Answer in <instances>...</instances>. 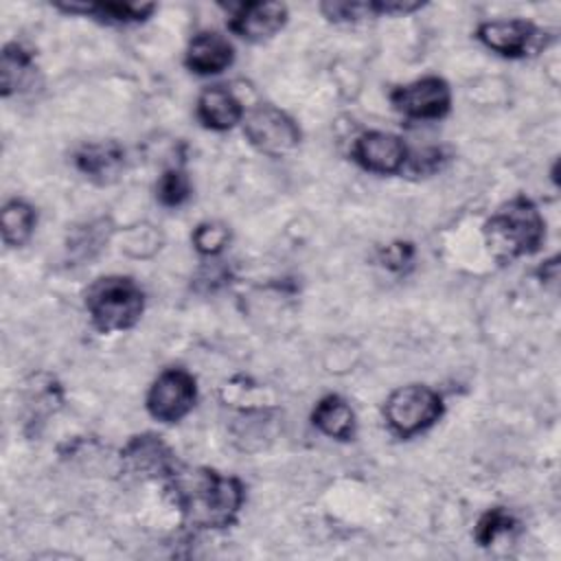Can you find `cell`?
Listing matches in <instances>:
<instances>
[{
    "label": "cell",
    "mask_w": 561,
    "mask_h": 561,
    "mask_svg": "<svg viewBox=\"0 0 561 561\" xmlns=\"http://www.w3.org/2000/svg\"><path fill=\"white\" fill-rule=\"evenodd\" d=\"M234 61V48L228 37L215 31H202L191 37L184 64L195 75H219Z\"/></svg>",
    "instance_id": "13"
},
{
    "label": "cell",
    "mask_w": 561,
    "mask_h": 561,
    "mask_svg": "<svg viewBox=\"0 0 561 561\" xmlns=\"http://www.w3.org/2000/svg\"><path fill=\"white\" fill-rule=\"evenodd\" d=\"M408 156L410 151L401 136L390 131H379V129L359 134L351 147V158L364 171L379 173V175L401 173L405 169Z\"/></svg>",
    "instance_id": "10"
},
{
    "label": "cell",
    "mask_w": 561,
    "mask_h": 561,
    "mask_svg": "<svg viewBox=\"0 0 561 561\" xmlns=\"http://www.w3.org/2000/svg\"><path fill=\"white\" fill-rule=\"evenodd\" d=\"M191 197V180L182 169H167L156 182V199L167 208H178Z\"/></svg>",
    "instance_id": "20"
},
{
    "label": "cell",
    "mask_w": 561,
    "mask_h": 561,
    "mask_svg": "<svg viewBox=\"0 0 561 561\" xmlns=\"http://www.w3.org/2000/svg\"><path fill=\"white\" fill-rule=\"evenodd\" d=\"M164 489L184 522L202 530L230 528L245 502L243 482L210 467L180 465L164 480Z\"/></svg>",
    "instance_id": "1"
},
{
    "label": "cell",
    "mask_w": 561,
    "mask_h": 561,
    "mask_svg": "<svg viewBox=\"0 0 561 561\" xmlns=\"http://www.w3.org/2000/svg\"><path fill=\"white\" fill-rule=\"evenodd\" d=\"M197 401V381L184 368L162 370L149 386L145 405L151 419L173 425L180 423Z\"/></svg>",
    "instance_id": "6"
},
{
    "label": "cell",
    "mask_w": 561,
    "mask_h": 561,
    "mask_svg": "<svg viewBox=\"0 0 561 561\" xmlns=\"http://www.w3.org/2000/svg\"><path fill=\"white\" fill-rule=\"evenodd\" d=\"M515 517L502 508V506H495V508H489L486 513L480 515L478 524H476V541L480 546H491L500 535L504 533H511L515 528Z\"/></svg>",
    "instance_id": "21"
},
{
    "label": "cell",
    "mask_w": 561,
    "mask_h": 561,
    "mask_svg": "<svg viewBox=\"0 0 561 561\" xmlns=\"http://www.w3.org/2000/svg\"><path fill=\"white\" fill-rule=\"evenodd\" d=\"M197 118L206 129L226 131L243 121L241 101L224 85H210L197 96Z\"/></svg>",
    "instance_id": "14"
},
{
    "label": "cell",
    "mask_w": 561,
    "mask_h": 561,
    "mask_svg": "<svg viewBox=\"0 0 561 561\" xmlns=\"http://www.w3.org/2000/svg\"><path fill=\"white\" fill-rule=\"evenodd\" d=\"M77 171L94 184H112L125 169V149L116 140L85 142L72 158Z\"/></svg>",
    "instance_id": "12"
},
{
    "label": "cell",
    "mask_w": 561,
    "mask_h": 561,
    "mask_svg": "<svg viewBox=\"0 0 561 561\" xmlns=\"http://www.w3.org/2000/svg\"><path fill=\"white\" fill-rule=\"evenodd\" d=\"M55 7L66 13H81V15L94 18L105 24L142 22L156 11V4H151V2H145V4H138V2H66V4H55Z\"/></svg>",
    "instance_id": "16"
},
{
    "label": "cell",
    "mask_w": 561,
    "mask_h": 561,
    "mask_svg": "<svg viewBox=\"0 0 561 561\" xmlns=\"http://www.w3.org/2000/svg\"><path fill=\"white\" fill-rule=\"evenodd\" d=\"M392 107L412 121H438L451 107L449 83L440 77H423L390 92Z\"/></svg>",
    "instance_id": "8"
},
{
    "label": "cell",
    "mask_w": 561,
    "mask_h": 561,
    "mask_svg": "<svg viewBox=\"0 0 561 561\" xmlns=\"http://www.w3.org/2000/svg\"><path fill=\"white\" fill-rule=\"evenodd\" d=\"M443 160H445L443 149H438V147H430V149H423V151L410 153V156H408L405 167H410V171H412L414 175H427V173H434L436 169H440Z\"/></svg>",
    "instance_id": "24"
},
{
    "label": "cell",
    "mask_w": 561,
    "mask_h": 561,
    "mask_svg": "<svg viewBox=\"0 0 561 561\" xmlns=\"http://www.w3.org/2000/svg\"><path fill=\"white\" fill-rule=\"evenodd\" d=\"M482 232L489 254L497 263H513L541 248L546 239V219L528 197L517 195L484 221Z\"/></svg>",
    "instance_id": "2"
},
{
    "label": "cell",
    "mask_w": 561,
    "mask_h": 561,
    "mask_svg": "<svg viewBox=\"0 0 561 561\" xmlns=\"http://www.w3.org/2000/svg\"><path fill=\"white\" fill-rule=\"evenodd\" d=\"M476 37L493 53L508 57V59H519L528 55H537L546 46V31L535 26L528 20H491L482 22L476 31Z\"/></svg>",
    "instance_id": "7"
},
{
    "label": "cell",
    "mask_w": 561,
    "mask_h": 561,
    "mask_svg": "<svg viewBox=\"0 0 561 561\" xmlns=\"http://www.w3.org/2000/svg\"><path fill=\"white\" fill-rule=\"evenodd\" d=\"M287 15L283 2H241L230 11L228 28L241 39L259 44L272 39L287 24Z\"/></svg>",
    "instance_id": "11"
},
{
    "label": "cell",
    "mask_w": 561,
    "mask_h": 561,
    "mask_svg": "<svg viewBox=\"0 0 561 561\" xmlns=\"http://www.w3.org/2000/svg\"><path fill=\"white\" fill-rule=\"evenodd\" d=\"M414 261V245L410 241H394L381 250V263L392 272H403Z\"/></svg>",
    "instance_id": "23"
},
{
    "label": "cell",
    "mask_w": 561,
    "mask_h": 561,
    "mask_svg": "<svg viewBox=\"0 0 561 561\" xmlns=\"http://www.w3.org/2000/svg\"><path fill=\"white\" fill-rule=\"evenodd\" d=\"M443 397L425 383L401 386L392 390L383 403L388 430L399 438H412L430 430L443 416Z\"/></svg>",
    "instance_id": "4"
},
{
    "label": "cell",
    "mask_w": 561,
    "mask_h": 561,
    "mask_svg": "<svg viewBox=\"0 0 561 561\" xmlns=\"http://www.w3.org/2000/svg\"><path fill=\"white\" fill-rule=\"evenodd\" d=\"M421 7L423 2H414V0H370V2L329 0L320 4V11L331 22H359L377 15H405Z\"/></svg>",
    "instance_id": "15"
},
{
    "label": "cell",
    "mask_w": 561,
    "mask_h": 561,
    "mask_svg": "<svg viewBox=\"0 0 561 561\" xmlns=\"http://www.w3.org/2000/svg\"><path fill=\"white\" fill-rule=\"evenodd\" d=\"M83 305L96 331H127L142 318L145 291L131 276L110 274L90 283Z\"/></svg>",
    "instance_id": "3"
},
{
    "label": "cell",
    "mask_w": 561,
    "mask_h": 561,
    "mask_svg": "<svg viewBox=\"0 0 561 561\" xmlns=\"http://www.w3.org/2000/svg\"><path fill=\"white\" fill-rule=\"evenodd\" d=\"M311 423L335 440H351L355 436V412L340 394L322 397L311 412Z\"/></svg>",
    "instance_id": "17"
},
{
    "label": "cell",
    "mask_w": 561,
    "mask_h": 561,
    "mask_svg": "<svg viewBox=\"0 0 561 561\" xmlns=\"http://www.w3.org/2000/svg\"><path fill=\"white\" fill-rule=\"evenodd\" d=\"M0 224L4 245L22 248L33 237V230L37 226V213L28 202L15 197L2 206Z\"/></svg>",
    "instance_id": "19"
},
{
    "label": "cell",
    "mask_w": 561,
    "mask_h": 561,
    "mask_svg": "<svg viewBox=\"0 0 561 561\" xmlns=\"http://www.w3.org/2000/svg\"><path fill=\"white\" fill-rule=\"evenodd\" d=\"M35 59L28 48H24L18 42H9L2 48V61H0V75H2V96H11L15 92H22L31 85L35 79Z\"/></svg>",
    "instance_id": "18"
},
{
    "label": "cell",
    "mask_w": 561,
    "mask_h": 561,
    "mask_svg": "<svg viewBox=\"0 0 561 561\" xmlns=\"http://www.w3.org/2000/svg\"><path fill=\"white\" fill-rule=\"evenodd\" d=\"M121 462L127 473L140 480H167L178 467L173 449L156 434H136L121 449Z\"/></svg>",
    "instance_id": "9"
},
{
    "label": "cell",
    "mask_w": 561,
    "mask_h": 561,
    "mask_svg": "<svg viewBox=\"0 0 561 561\" xmlns=\"http://www.w3.org/2000/svg\"><path fill=\"white\" fill-rule=\"evenodd\" d=\"M191 239H193V245L199 254L215 256L228 245L230 228L221 221H204L193 230Z\"/></svg>",
    "instance_id": "22"
},
{
    "label": "cell",
    "mask_w": 561,
    "mask_h": 561,
    "mask_svg": "<svg viewBox=\"0 0 561 561\" xmlns=\"http://www.w3.org/2000/svg\"><path fill=\"white\" fill-rule=\"evenodd\" d=\"M241 123L245 140L263 156L283 158L300 145V129L296 121L270 103L250 110Z\"/></svg>",
    "instance_id": "5"
}]
</instances>
